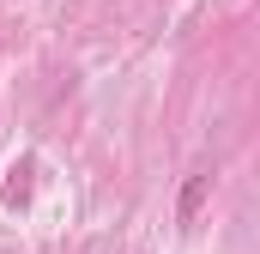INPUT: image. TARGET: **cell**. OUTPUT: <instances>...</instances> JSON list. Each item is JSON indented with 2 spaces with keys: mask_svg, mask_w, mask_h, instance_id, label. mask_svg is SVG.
I'll return each instance as SVG.
<instances>
[{
  "mask_svg": "<svg viewBox=\"0 0 260 254\" xmlns=\"http://www.w3.org/2000/svg\"><path fill=\"white\" fill-rule=\"evenodd\" d=\"M30 194H37V157H18V164L6 170V182H0V206H6V212H24Z\"/></svg>",
  "mask_w": 260,
  "mask_h": 254,
  "instance_id": "obj_1",
  "label": "cell"
},
{
  "mask_svg": "<svg viewBox=\"0 0 260 254\" xmlns=\"http://www.w3.org/2000/svg\"><path fill=\"white\" fill-rule=\"evenodd\" d=\"M206 194H212V170H194V176L182 182V200H176V218H182V224H194V218H200Z\"/></svg>",
  "mask_w": 260,
  "mask_h": 254,
  "instance_id": "obj_2",
  "label": "cell"
}]
</instances>
